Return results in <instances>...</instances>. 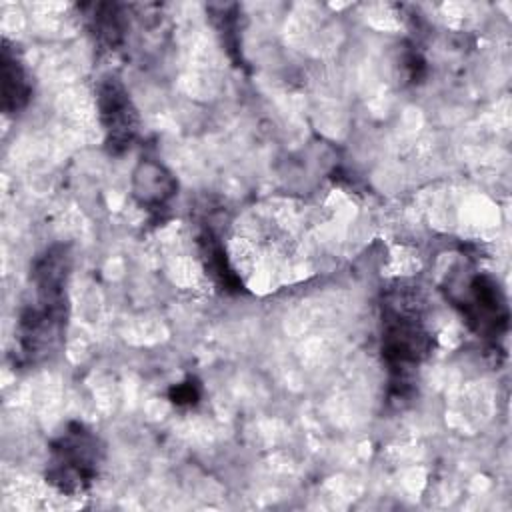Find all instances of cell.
Segmentation results:
<instances>
[{"label": "cell", "instance_id": "1", "mask_svg": "<svg viewBox=\"0 0 512 512\" xmlns=\"http://www.w3.org/2000/svg\"><path fill=\"white\" fill-rule=\"evenodd\" d=\"M424 304L420 288L408 282L386 288L380 302V352L392 402L408 398L416 372L432 352L434 340Z\"/></svg>", "mask_w": 512, "mask_h": 512}, {"label": "cell", "instance_id": "2", "mask_svg": "<svg viewBox=\"0 0 512 512\" xmlns=\"http://www.w3.org/2000/svg\"><path fill=\"white\" fill-rule=\"evenodd\" d=\"M70 264V248L54 244L32 266V300L24 304L16 332L18 352L26 364L50 358L62 344L68 318Z\"/></svg>", "mask_w": 512, "mask_h": 512}, {"label": "cell", "instance_id": "3", "mask_svg": "<svg viewBox=\"0 0 512 512\" xmlns=\"http://www.w3.org/2000/svg\"><path fill=\"white\" fill-rule=\"evenodd\" d=\"M102 464V440L82 422H70L50 442L44 478L58 492L76 496L94 484Z\"/></svg>", "mask_w": 512, "mask_h": 512}, {"label": "cell", "instance_id": "4", "mask_svg": "<svg viewBox=\"0 0 512 512\" xmlns=\"http://www.w3.org/2000/svg\"><path fill=\"white\" fill-rule=\"evenodd\" d=\"M468 328L482 338H498L508 328V308L498 282L488 274H474L458 294L450 296Z\"/></svg>", "mask_w": 512, "mask_h": 512}, {"label": "cell", "instance_id": "5", "mask_svg": "<svg viewBox=\"0 0 512 512\" xmlns=\"http://www.w3.org/2000/svg\"><path fill=\"white\" fill-rule=\"evenodd\" d=\"M96 110L104 132V144L110 154L126 152L138 136L140 116L116 74H104L96 84Z\"/></svg>", "mask_w": 512, "mask_h": 512}, {"label": "cell", "instance_id": "6", "mask_svg": "<svg viewBox=\"0 0 512 512\" xmlns=\"http://www.w3.org/2000/svg\"><path fill=\"white\" fill-rule=\"evenodd\" d=\"M178 194L176 176L158 160L144 158L132 172V198L148 212H162Z\"/></svg>", "mask_w": 512, "mask_h": 512}, {"label": "cell", "instance_id": "7", "mask_svg": "<svg viewBox=\"0 0 512 512\" xmlns=\"http://www.w3.org/2000/svg\"><path fill=\"white\" fill-rule=\"evenodd\" d=\"M0 80H2V110L6 114H16L24 110L32 96V82L26 66L18 58L16 50L2 42L0 50Z\"/></svg>", "mask_w": 512, "mask_h": 512}, {"label": "cell", "instance_id": "8", "mask_svg": "<svg viewBox=\"0 0 512 512\" xmlns=\"http://www.w3.org/2000/svg\"><path fill=\"white\" fill-rule=\"evenodd\" d=\"M198 252H200V260H202L206 274L222 290H226V292L242 290V282L236 276L234 268L230 266V262L226 258V250H224L218 234L210 226H204L198 234Z\"/></svg>", "mask_w": 512, "mask_h": 512}, {"label": "cell", "instance_id": "9", "mask_svg": "<svg viewBox=\"0 0 512 512\" xmlns=\"http://www.w3.org/2000/svg\"><path fill=\"white\" fill-rule=\"evenodd\" d=\"M92 32L96 34L98 42L108 48H114L124 38V20L120 14V6L116 4H96L90 16Z\"/></svg>", "mask_w": 512, "mask_h": 512}, {"label": "cell", "instance_id": "10", "mask_svg": "<svg viewBox=\"0 0 512 512\" xmlns=\"http://www.w3.org/2000/svg\"><path fill=\"white\" fill-rule=\"evenodd\" d=\"M168 398L172 400V404L184 408V406H194L200 400V384L194 378H188L176 386L170 388Z\"/></svg>", "mask_w": 512, "mask_h": 512}]
</instances>
